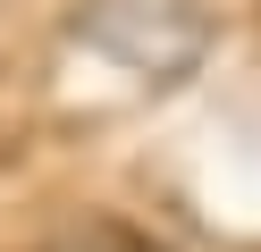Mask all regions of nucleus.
<instances>
[{
    "label": "nucleus",
    "instance_id": "f257e3e1",
    "mask_svg": "<svg viewBox=\"0 0 261 252\" xmlns=\"http://www.w3.org/2000/svg\"><path fill=\"white\" fill-rule=\"evenodd\" d=\"M85 42H110L152 84H169V76H186V67L202 59L211 17H202V0H101V9L85 17Z\"/></svg>",
    "mask_w": 261,
    "mask_h": 252
},
{
    "label": "nucleus",
    "instance_id": "f03ea898",
    "mask_svg": "<svg viewBox=\"0 0 261 252\" xmlns=\"http://www.w3.org/2000/svg\"><path fill=\"white\" fill-rule=\"evenodd\" d=\"M42 252H169V244L143 235V227H126V218H110V210H85V218H68V227H51Z\"/></svg>",
    "mask_w": 261,
    "mask_h": 252
}]
</instances>
